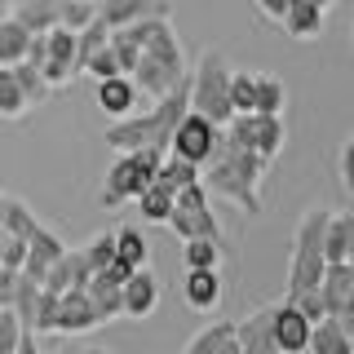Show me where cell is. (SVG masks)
Instances as JSON below:
<instances>
[{
	"mask_svg": "<svg viewBox=\"0 0 354 354\" xmlns=\"http://www.w3.org/2000/svg\"><path fill=\"white\" fill-rule=\"evenodd\" d=\"M310 328H315V324H310L288 297L270 306V341H274L279 354H306L310 350Z\"/></svg>",
	"mask_w": 354,
	"mask_h": 354,
	"instance_id": "30bf717a",
	"label": "cell"
},
{
	"mask_svg": "<svg viewBox=\"0 0 354 354\" xmlns=\"http://www.w3.org/2000/svg\"><path fill=\"white\" fill-rule=\"evenodd\" d=\"M283 297H288V301H292L297 310H301V315L310 319V324L328 315V306H324V292H319V288H297V292H283Z\"/></svg>",
	"mask_w": 354,
	"mask_h": 354,
	"instance_id": "8d00e7d4",
	"label": "cell"
},
{
	"mask_svg": "<svg viewBox=\"0 0 354 354\" xmlns=\"http://www.w3.org/2000/svg\"><path fill=\"white\" fill-rule=\"evenodd\" d=\"M324 14L328 9H319L315 0H288V9H283V31L292 40H319L324 36Z\"/></svg>",
	"mask_w": 354,
	"mask_h": 354,
	"instance_id": "ac0fdd59",
	"label": "cell"
},
{
	"mask_svg": "<svg viewBox=\"0 0 354 354\" xmlns=\"http://www.w3.org/2000/svg\"><path fill=\"white\" fill-rule=\"evenodd\" d=\"M235 332H239V354H270L274 350V341H270V306H261V310H252L248 319H239Z\"/></svg>",
	"mask_w": 354,
	"mask_h": 354,
	"instance_id": "44dd1931",
	"label": "cell"
},
{
	"mask_svg": "<svg viewBox=\"0 0 354 354\" xmlns=\"http://www.w3.org/2000/svg\"><path fill=\"white\" fill-rule=\"evenodd\" d=\"M155 177H160V182L164 186H169V191L177 195V191H182V186H191V182H199V164L195 160H186V155H164V164H160V173H155Z\"/></svg>",
	"mask_w": 354,
	"mask_h": 354,
	"instance_id": "f1b7e54d",
	"label": "cell"
},
{
	"mask_svg": "<svg viewBox=\"0 0 354 354\" xmlns=\"http://www.w3.org/2000/svg\"><path fill=\"white\" fill-rule=\"evenodd\" d=\"M217 257H221V239H208V235L182 239V261H186V270H191V266H217Z\"/></svg>",
	"mask_w": 354,
	"mask_h": 354,
	"instance_id": "1f68e13d",
	"label": "cell"
},
{
	"mask_svg": "<svg viewBox=\"0 0 354 354\" xmlns=\"http://www.w3.org/2000/svg\"><path fill=\"white\" fill-rule=\"evenodd\" d=\"M266 173H270V160H261V155L226 142V133H221L217 151L208 155V164L199 169V182H204L213 195L239 204L243 213H261V182H266Z\"/></svg>",
	"mask_w": 354,
	"mask_h": 354,
	"instance_id": "7a4b0ae2",
	"label": "cell"
},
{
	"mask_svg": "<svg viewBox=\"0 0 354 354\" xmlns=\"http://www.w3.org/2000/svg\"><path fill=\"white\" fill-rule=\"evenodd\" d=\"M319 292H324V306L332 319H341L354 306V266L350 261H328L324 279H319Z\"/></svg>",
	"mask_w": 354,
	"mask_h": 354,
	"instance_id": "5bb4252c",
	"label": "cell"
},
{
	"mask_svg": "<svg viewBox=\"0 0 354 354\" xmlns=\"http://www.w3.org/2000/svg\"><path fill=\"white\" fill-rule=\"evenodd\" d=\"M164 226L173 230L177 239H195V235H208V239H221V226L208 208V186L204 182H191L173 195V213Z\"/></svg>",
	"mask_w": 354,
	"mask_h": 354,
	"instance_id": "52a82bcc",
	"label": "cell"
},
{
	"mask_svg": "<svg viewBox=\"0 0 354 354\" xmlns=\"http://www.w3.org/2000/svg\"><path fill=\"white\" fill-rule=\"evenodd\" d=\"M191 111V75H186L177 88H169L164 97H151V111H129V115L111 120L102 142L111 151H138V147H160L169 151V138L177 129V120Z\"/></svg>",
	"mask_w": 354,
	"mask_h": 354,
	"instance_id": "6da1fadb",
	"label": "cell"
},
{
	"mask_svg": "<svg viewBox=\"0 0 354 354\" xmlns=\"http://www.w3.org/2000/svg\"><path fill=\"white\" fill-rule=\"evenodd\" d=\"M62 252H66V243L53 235V230L36 226V230H31V239H27V261H22V270H27L31 279H44V270H49Z\"/></svg>",
	"mask_w": 354,
	"mask_h": 354,
	"instance_id": "d6986e66",
	"label": "cell"
},
{
	"mask_svg": "<svg viewBox=\"0 0 354 354\" xmlns=\"http://www.w3.org/2000/svg\"><path fill=\"white\" fill-rule=\"evenodd\" d=\"M155 306H160V279H155L147 266H138V270L124 279V292H120V315L124 319H147Z\"/></svg>",
	"mask_w": 354,
	"mask_h": 354,
	"instance_id": "7c38bea8",
	"label": "cell"
},
{
	"mask_svg": "<svg viewBox=\"0 0 354 354\" xmlns=\"http://www.w3.org/2000/svg\"><path fill=\"white\" fill-rule=\"evenodd\" d=\"M221 133H226V142H235V147L261 155V160H279L283 151V111H235V115L221 124Z\"/></svg>",
	"mask_w": 354,
	"mask_h": 354,
	"instance_id": "5b68a950",
	"label": "cell"
},
{
	"mask_svg": "<svg viewBox=\"0 0 354 354\" xmlns=\"http://www.w3.org/2000/svg\"><path fill=\"white\" fill-rule=\"evenodd\" d=\"M350 239H354V213H332L324 230V257L328 261H346L350 257Z\"/></svg>",
	"mask_w": 354,
	"mask_h": 354,
	"instance_id": "d4e9b609",
	"label": "cell"
},
{
	"mask_svg": "<svg viewBox=\"0 0 354 354\" xmlns=\"http://www.w3.org/2000/svg\"><path fill=\"white\" fill-rule=\"evenodd\" d=\"M84 257L93 270H106L111 261H115V230H102V235H93L84 243Z\"/></svg>",
	"mask_w": 354,
	"mask_h": 354,
	"instance_id": "d590c367",
	"label": "cell"
},
{
	"mask_svg": "<svg viewBox=\"0 0 354 354\" xmlns=\"http://www.w3.org/2000/svg\"><path fill=\"white\" fill-rule=\"evenodd\" d=\"M191 106L199 115L217 120V124H226L235 115V106H230V62L221 49H204L199 62L191 66Z\"/></svg>",
	"mask_w": 354,
	"mask_h": 354,
	"instance_id": "277c9868",
	"label": "cell"
},
{
	"mask_svg": "<svg viewBox=\"0 0 354 354\" xmlns=\"http://www.w3.org/2000/svg\"><path fill=\"white\" fill-rule=\"evenodd\" d=\"M133 204H138V213L147 217V221H160V226H164V221H169V213H173V191L160 182V177H151V182L138 191V199H133Z\"/></svg>",
	"mask_w": 354,
	"mask_h": 354,
	"instance_id": "cb8c5ba5",
	"label": "cell"
},
{
	"mask_svg": "<svg viewBox=\"0 0 354 354\" xmlns=\"http://www.w3.org/2000/svg\"><path fill=\"white\" fill-rule=\"evenodd\" d=\"M115 261L124 266V270L147 266V235H142L138 226H120L115 230Z\"/></svg>",
	"mask_w": 354,
	"mask_h": 354,
	"instance_id": "83f0119b",
	"label": "cell"
},
{
	"mask_svg": "<svg viewBox=\"0 0 354 354\" xmlns=\"http://www.w3.org/2000/svg\"><path fill=\"white\" fill-rule=\"evenodd\" d=\"M310 354H354L346 328H341V319H315V328H310Z\"/></svg>",
	"mask_w": 354,
	"mask_h": 354,
	"instance_id": "603a6c76",
	"label": "cell"
},
{
	"mask_svg": "<svg viewBox=\"0 0 354 354\" xmlns=\"http://www.w3.org/2000/svg\"><path fill=\"white\" fill-rule=\"evenodd\" d=\"M283 102H288L283 80H279V75L257 71V111H283Z\"/></svg>",
	"mask_w": 354,
	"mask_h": 354,
	"instance_id": "e575fe53",
	"label": "cell"
},
{
	"mask_svg": "<svg viewBox=\"0 0 354 354\" xmlns=\"http://www.w3.org/2000/svg\"><path fill=\"white\" fill-rule=\"evenodd\" d=\"M5 199H9V195H5V191H0V213H5Z\"/></svg>",
	"mask_w": 354,
	"mask_h": 354,
	"instance_id": "7bdbcfd3",
	"label": "cell"
},
{
	"mask_svg": "<svg viewBox=\"0 0 354 354\" xmlns=\"http://www.w3.org/2000/svg\"><path fill=\"white\" fill-rule=\"evenodd\" d=\"M337 169H341V186L354 195V133L346 142H341V160H337Z\"/></svg>",
	"mask_w": 354,
	"mask_h": 354,
	"instance_id": "f35d334b",
	"label": "cell"
},
{
	"mask_svg": "<svg viewBox=\"0 0 354 354\" xmlns=\"http://www.w3.org/2000/svg\"><path fill=\"white\" fill-rule=\"evenodd\" d=\"M9 5H14V0H9Z\"/></svg>",
	"mask_w": 354,
	"mask_h": 354,
	"instance_id": "bcb514c9",
	"label": "cell"
},
{
	"mask_svg": "<svg viewBox=\"0 0 354 354\" xmlns=\"http://www.w3.org/2000/svg\"><path fill=\"white\" fill-rule=\"evenodd\" d=\"M257 9H261V14H270V18H283L288 0H257Z\"/></svg>",
	"mask_w": 354,
	"mask_h": 354,
	"instance_id": "60d3db41",
	"label": "cell"
},
{
	"mask_svg": "<svg viewBox=\"0 0 354 354\" xmlns=\"http://www.w3.org/2000/svg\"><path fill=\"white\" fill-rule=\"evenodd\" d=\"M0 226H5L9 235L31 239V230H36L40 221H36V213H31V204H22V199L9 195V199H5V213H0Z\"/></svg>",
	"mask_w": 354,
	"mask_h": 354,
	"instance_id": "4dcf8cb0",
	"label": "cell"
},
{
	"mask_svg": "<svg viewBox=\"0 0 354 354\" xmlns=\"http://www.w3.org/2000/svg\"><path fill=\"white\" fill-rule=\"evenodd\" d=\"M217 142H221V124H217V120H208V115H199V111L191 106L182 120H177V129H173V138H169V151L173 155H186V160H195L199 169H204L208 155L217 151Z\"/></svg>",
	"mask_w": 354,
	"mask_h": 354,
	"instance_id": "9c48e42d",
	"label": "cell"
},
{
	"mask_svg": "<svg viewBox=\"0 0 354 354\" xmlns=\"http://www.w3.org/2000/svg\"><path fill=\"white\" fill-rule=\"evenodd\" d=\"M88 274H93V266H88L84 257V248H66L58 261L44 270V288H53V292H66V288H84L88 283Z\"/></svg>",
	"mask_w": 354,
	"mask_h": 354,
	"instance_id": "2e32d148",
	"label": "cell"
},
{
	"mask_svg": "<svg viewBox=\"0 0 354 354\" xmlns=\"http://www.w3.org/2000/svg\"><path fill=\"white\" fill-rule=\"evenodd\" d=\"M80 71L84 75H93V80H106V75H120V58H115V49H111V40L106 44H97L93 53L80 62ZM129 75V71H124Z\"/></svg>",
	"mask_w": 354,
	"mask_h": 354,
	"instance_id": "836d02e7",
	"label": "cell"
},
{
	"mask_svg": "<svg viewBox=\"0 0 354 354\" xmlns=\"http://www.w3.org/2000/svg\"><path fill=\"white\" fill-rule=\"evenodd\" d=\"M315 5H319V9H328V5H332V0H315Z\"/></svg>",
	"mask_w": 354,
	"mask_h": 354,
	"instance_id": "ee69618b",
	"label": "cell"
},
{
	"mask_svg": "<svg viewBox=\"0 0 354 354\" xmlns=\"http://www.w3.org/2000/svg\"><path fill=\"white\" fill-rule=\"evenodd\" d=\"M182 297H186V306L191 310H217L221 301V279H217V266H191L186 270V279H182Z\"/></svg>",
	"mask_w": 354,
	"mask_h": 354,
	"instance_id": "9a60e30c",
	"label": "cell"
},
{
	"mask_svg": "<svg viewBox=\"0 0 354 354\" xmlns=\"http://www.w3.org/2000/svg\"><path fill=\"white\" fill-rule=\"evenodd\" d=\"M169 0H97V18L111 27H124L138 18H169Z\"/></svg>",
	"mask_w": 354,
	"mask_h": 354,
	"instance_id": "e0dca14e",
	"label": "cell"
},
{
	"mask_svg": "<svg viewBox=\"0 0 354 354\" xmlns=\"http://www.w3.org/2000/svg\"><path fill=\"white\" fill-rule=\"evenodd\" d=\"M164 155H169V151H160V147L120 151V160L111 164V173H106V182H102V204L106 208H120V204H129V199H138V191L151 182L155 173H160Z\"/></svg>",
	"mask_w": 354,
	"mask_h": 354,
	"instance_id": "8992f818",
	"label": "cell"
},
{
	"mask_svg": "<svg viewBox=\"0 0 354 354\" xmlns=\"http://www.w3.org/2000/svg\"><path fill=\"white\" fill-rule=\"evenodd\" d=\"M14 18L27 31L62 27V0H14Z\"/></svg>",
	"mask_w": 354,
	"mask_h": 354,
	"instance_id": "7402d4cb",
	"label": "cell"
},
{
	"mask_svg": "<svg viewBox=\"0 0 354 354\" xmlns=\"http://www.w3.org/2000/svg\"><path fill=\"white\" fill-rule=\"evenodd\" d=\"M27 44H31V31L22 27V22L9 14L5 22H0V66H14L27 58Z\"/></svg>",
	"mask_w": 354,
	"mask_h": 354,
	"instance_id": "484cf974",
	"label": "cell"
},
{
	"mask_svg": "<svg viewBox=\"0 0 354 354\" xmlns=\"http://www.w3.org/2000/svg\"><path fill=\"white\" fill-rule=\"evenodd\" d=\"M230 106L257 111V71H230Z\"/></svg>",
	"mask_w": 354,
	"mask_h": 354,
	"instance_id": "d6a6232c",
	"label": "cell"
},
{
	"mask_svg": "<svg viewBox=\"0 0 354 354\" xmlns=\"http://www.w3.org/2000/svg\"><path fill=\"white\" fill-rule=\"evenodd\" d=\"M341 328H346V337H350V346H354V306L341 315Z\"/></svg>",
	"mask_w": 354,
	"mask_h": 354,
	"instance_id": "b9f144b4",
	"label": "cell"
},
{
	"mask_svg": "<svg viewBox=\"0 0 354 354\" xmlns=\"http://www.w3.org/2000/svg\"><path fill=\"white\" fill-rule=\"evenodd\" d=\"M14 75H18V84H22V93H27V102H31V106H40L44 97L53 93V84L44 80V71H40V66L31 62V58H22V62H14Z\"/></svg>",
	"mask_w": 354,
	"mask_h": 354,
	"instance_id": "f546056e",
	"label": "cell"
},
{
	"mask_svg": "<svg viewBox=\"0 0 354 354\" xmlns=\"http://www.w3.org/2000/svg\"><path fill=\"white\" fill-rule=\"evenodd\" d=\"M27 111H31V102H27V93H22L14 66H0V120H22Z\"/></svg>",
	"mask_w": 354,
	"mask_h": 354,
	"instance_id": "4316f807",
	"label": "cell"
},
{
	"mask_svg": "<svg viewBox=\"0 0 354 354\" xmlns=\"http://www.w3.org/2000/svg\"><path fill=\"white\" fill-rule=\"evenodd\" d=\"M102 319H97L93 301H88L84 288H66L58 292V315H53V337H80V332L97 328Z\"/></svg>",
	"mask_w": 354,
	"mask_h": 354,
	"instance_id": "8fae6325",
	"label": "cell"
},
{
	"mask_svg": "<svg viewBox=\"0 0 354 354\" xmlns=\"http://www.w3.org/2000/svg\"><path fill=\"white\" fill-rule=\"evenodd\" d=\"M22 346V328H18V315L9 306H0V354H18Z\"/></svg>",
	"mask_w": 354,
	"mask_h": 354,
	"instance_id": "74e56055",
	"label": "cell"
},
{
	"mask_svg": "<svg viewBox=\"0 0 354 354\" xmlns=\"http://www.w3.org/2000/svg\"><path fill=\"white\" fill-rule=\"evenodd\" d=\"M44 36V49H40V71L53 88H66L80 75V49H75V27H49L40 31Z\"/></svg>",
	"mask_w": 354,
	"mask_h": 354,
	"instance_id": "ba28073f",
	"label": "cell"
},
{
	"mask_svg": "<svg viewBox=\"0 0 354 354\" xmlns=\"http://www.w3.org/2000/svg\"><path fill=\"white\" fill-rule=\"evenodd\" d=\"M14 288H18V270L14 266H0V306L14 301Z\"/></svg>",
	"mask_w": 354,
	"mask_h": 354,
	"instance_id": "ab89813d",
	"label": "cell"
},
{
	"mask_svg": "<svg viewBox=\"0 0 354 354\" xmlns=\"http://www.w3.org/2000/svg\"><path fill=\"white\" fill-rule=\"evenodd\" d=\"M186 354H239V332L230 319H217L186 341Z\"/></svg>",
	"mask_w": 354,
	"mask_h": 354,
	"instance_id": "ffe728a7",
	"label": "cell"
},
{
	"mask_svg": "<svg viewBox=\"0 0 354 354\" xmlns=\"http://www.w3.org/2000/svg\"><path fill=\"white\" fill-rule=\"evenodd\" d=\"M328 217L332 208L315 204L306 208L301 226H297V239H292V257H288V292H297V288H319L324 279V230H328Z\"/></svg>",
	"mask_w": 354,
	"mask_h": 354,
	"instance_id": "3957f363",
	"label": "cell"
},
{
	"mask_svg": "<svg viewBox=\"0 0 354 354\" xmlns=\"http://www.w3.org/2000/svg\"><path fill=\"white\" fill-rule=\"evenodd\" d=\"M93 102L106 111L111 120H120V115H129V111H138L142 102V93H138V84H133V75H106V80H93Z\"/></svg>",
	"mask_w": 354,
	"mask_h": 354,
	"instance_id": "4fadbf2b",
	"label": "cell"
},
{
	"mask_svg": "<svg viewBox=\"0 0 354 354\" xmlns=\"http://www.w3.org/2000/svg\"><path fill=\"white\" fill-rule=\"evenodd\" d=\"M350 44H354V31H350Z\"/></svg>",
	"mask_w": 354,
	"mask_h": 354,
	"instance_id": "f6af8a7d",
	"label": "cell"
}]
</instances>
